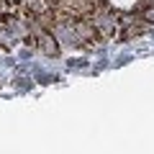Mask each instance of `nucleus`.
I'll use <instances>...</instances> for the list:
<instances>
[{
  "instance_id": "f03ea898",
  "label": "nucleus",
  "mask_w": 154,
  "mask_h": 154,
  "mask_svg": "<svg viewBox=\"0 0 154 154\" xmlns=\"http://www.w3.org/2000/svg\"><path fill=\"white\" fill-rule=\"evenodd\" d=\"M144 23H154V5H149L144 11Z\"/></svg>"
},
{
  "instance_id": "f257e3e1",
  "label": "nucleus",
  "mask_w": 154,
  "mask_h": 154,
  "mask_svg": "<svg viewBox=\"0 0 154 154\" xmlns=\"http://www.w3.org/2000/svg\"><path fill=\"white\" fill-rule=\"evenodd\" d=\"M33 46L41 49L46 57H59V41H57V36L49 28L33 26Z\"/></svg>"
},
{
  "instance_id": "7ed1b4c3",
  "label": "nucleus",
  "mask_w": 154,
  "mask_h": 154,
  "mask_svg": "<svg viewBox=\"0 0 154 154\" xmlns=\"http://www.w3.org/2000/svg\"><path fill=\"white\" fill-rule=\"evenodd\" d=\"M0 11H3V0H0Z\"/></svg>"
}]
</instances>
